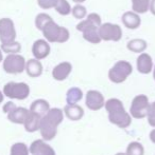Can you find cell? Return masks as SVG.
<instances>
[{
	"mask_svg": "<svg viewBox=\"0 0 155 155\" xmlns=\"http://www.w3.org/2000/svg\"><path fill=\"white\" fill-rule=\"evenodd\" d=\"M41 120V117L39 116V115L31 112V111H29L27 118H26L25 123H23L26 131H27V132H30V133L36 132L37 130H39Z\"/></svg>",
	"mask_w": 155,
	"mask_h": 155,
	"instance_id": "ffe728a7",
	"label": "cell"
},
{
	"mask_svg": "<svg viewBox=\"0 0 155 155\" xmlns=\"http://www.w3.org/2000/svg\"><path fill=\"white\" fill-rule=\"evenodd\" d=\"M150 102L148 96L145 94H139L133 98L130 107V115L135 119L146 118Z\"/></svg>",
	"mask_w": 155,
	"mask_h": 155,
	"instance_id": "5b68a950",
	"label": "cell"
},
{
	"mask_svg": "<svg viewBox=\"0 0 155 155\" xmlns=\"http://www.w3.org/2000/svg\"><path fill=\"white\" fill-rule=\"evenodd\" d=\"M2 58H3L2 57V52H1V50H0V62L2 61Z\"/></svg>",
	"mask_w": 155,
	"mask_h": 155,
	"instance_id": "f35d334b",
	"label": "cell"
},
{
	"mask_svg": "<svg viewBox=\"0 0 155 155\" xmlns=\"http://www.w3.org/2000/svg\"><path fill=\"white\" fill-rule=\"evenodd\" d=\"M137 71L141 74H149L153 71V60L148 53H141L136 60Z\"/></svg>",
	"mask_w": 155,
	"mask_h": 155,
	"instance_id": "2e32d148",
	"label": "cell"
},
{
	"mask_svg": "<svg viewBox=\"0 0 155 155\" xmlns=\"http://www.w3.org/2000/svg\"><path fill=\"white\" fill-rule=\"evenodd\" d=\"M16 39V30L12 19H0V41L1 43L13 42Z\"/></svg>",
	"mask_w": 155,
	"mask_h": 155,
	"instance_id": "30bf717a",
	"label": "cell"
},
{
	"mask_svg": "<svg viewBox=\"0 0 155 155\" xmlns=\"http://www.w3.org/2000/svg\"><path fill=\"white\" fill-rule=\"evenodd\" d=\"M133 67L126 60H119L108 71V78L114 84H122L132 74Z\"/></svg>",
	"mask_w": 155,
	"mask_h": 155,
	"instance_id": "3957f363",
	"label": "cell"
},
{
	"mask_svg": "<svg viewBox=\"0 0 155 155\" xmlns=\"http://www.w3.org/2000/svg\"><path fill=\"white\" fill-rule=\"evenodd\" d=\"M105 99L102 93L97 90H89L85 97V104L91 111H99L104 107Z\"/></svg>",
	"mask_w": 155,
	"mask_h": 155,
	"instance_id": "8fae6325",
	"label": "cell"
},
{
	"mask_svg": "<svg viewBox=\"0 0 155 155\" xmlns=\"http://www.w3.org/2000/svg\"><path fill=\"white\" fill-rule=\"evenodd\" d=\"M151 0H132V11L137 14H145L149 11Z\"/></svg>",
	"mask_w": 155,
	"mask_h": 155,
	"instance_id": "d4e9b609",
	"label": "cell"
},
{
	"mask_svg": "<svg viewBox=\"0 0 155 155\" xmlns=\"http://www.w3.org/2000/svg\"><path fill=\"white\" fill-rule=\"evenodd\" d=\"M121 21L124 27L128 28L129 30H136L141 25V18L139 14L133 12V11L123 13L121 17Z\"/></svg>",
	"mask_w": 155,
	"mask_h": 155,
	"instance_id": "e0dca14e",
	"label": "cell"
},
{
	"mask_svg": "<svg viewBox=\"0 0 155 155\" xmlns=\"http://www.w3.org/2000/svg\"><path fill=\"white\" fill-rule=\"evenodd\" d=\"M41 32H43L46 40L51 43H64L68 41L69 37H70V33H69L68 29L64 27H60L58 23L54 22L53 19H51L46 23Z\"/></svg>",
	"mask_w": 155,
	"mask_h": 155,
	"instance_id": "7a4b0ae2",
	"label": "cell"
},
{
	"mask_svg": "<svg viewBox=\"0 0 155 155\" xmlns=\"http://www.w3.org/2000/svg\"><path fill=\"white\" fill-rule=\"evenodd\" d=\"M105 110L107 111V113H115V112H119V111H124V106L122 104V101L118 98H110L108 100H106L105 104Z\"/></svg>",
	"mask_w": 155,
	"mask_h": 155,
	"instance_id": "cb8c5ba5",
	"label": "cell"
},
{
	"mask_svg": "<svg viewBox=\"0 0 155 155\" xmlns=\"http://www.w3.org/2000/svg\"><path fill=\"white\" fill-rule=\"evenodd\" d=\"M26 69V60L18 54H9L3 61V70L9 74H20Z\"/></svg>",
	"mask_w": 155,
	"mask_h": 155,
	"instance_id": "9c48e42d",
	"label": "cell"
},
{
	"mask_svg": "<svg viewBox=\"0 0 155 155\" xmlns=\"http://www.w3.org/2000/svg\"><path fill=\"white\" fill-rule=\"evenodd\" d=\"M86 19L88 21H90L91 23H93L95 25H97L98 28H99L100 25H102L101 17H100V15L97 14V13H90V14H88L86 16Z\"/></svg>",
	"mask_w": 155,
	"mask_h": 155,
	"instance_id": "836d02e7",
	"label": "cell"
},
{
	"mask_svg": "<svg viewBox=\"0 0 155 155\" xmlns=\"http://www.w3.org/2000/svg\"><path fill=\"white\" fill-rule=\"evenodd\" d=\"M73 2H76L77 4H81L82 2H84V1H86V0H72Z\"/></svg>",
	"mask_w": 155,
	"mask_h": 155,
	"instance_id": "74e56055",
	"label": "cell"
},
{
	"mask_svg": "<svg viewBox=\"0 0 155 155\" xmlns=\"http://www.w3.org/2000/svg\"><path fill=\"white\" fill-rule=\"evenodd\" d=\"M3 112L8 114V118L14 124H23L29 110L23 107H17L13 101H8L3 106Z\"/></svg>",
	"mask_w": 155,
	"mask_h": 155,
	"instance_id": "52a82bcc",
	"label": "cell"
},
{
	"mask_svg": "<svg viewBox=\"0 0 155 155\" xmlns=\"http://www.w3.org/2000/svg\"><path fill=\"white\" fill-rule=\"evenodd\" d=\"M115 155H126V153H121V152H119V153H117Z\"/></svg>",
	"mask_w": 155,
	"mask_h": 155,
	"instance_id": "60d3db41",
	"label": "cell"
},
{
	"mask_svg": "<svg viewBox=\"0 0 155 155\" xmlns=\"http://www.w3.org/2000/svg\"><path fill=\"white\" fill-rule=\"evenodd\" d=\"M147 118H148V123H149L150 126L155 128V101L150 104L149 109H148V113H147Z\"/></svg>",
	"mask_w": 155,
	"mask_h": 155,
	"instance_id": "1f68e13d",
	"label": "cell"
},
{
	"mask_svg": "<svg viewBox=\"0 0 155 155\" xmlns=\"http://www.w3.org/2000/svg\"><path fill=\"white\" fill-rule=\"evenodd\" d=\"M153 78H154V80H155V67L153 68Z\"/></svg>",
	"mask_w": 155,
	"mask_h": 155,
	"instance_id": "ab89813d",
	"label": "cell"
},
{
	"mask_svg": "<svg viewBox=\"0 0 155 155\" xmlns=\"http://www.w3.org/2000/svg\"><path fill=\"white\" fill-rule=\"evenodd\" d=\"M3 98H4V95H3V93L0 91V104H1L2 101H3Z\"/></svg>",
	"mask_w": 155,
	"mask_h": 155,
	"instance_id": "8d00e7d4",
	"label": "cell"
},
{
	"mask_svg": "<svg viewBox=\"0 0 155 155\" xmlns=\"http://www.w3.org/2000/svg\"><path fill=\"white\" fill-rule=\"evenodd\" d=\"M125 153L126 155H143L145 154V148L138 141H132L129 143Z\"/></svg>",
	"mask_w": 155,
	"mask_h": 155,
	"instance_id": "484cf974",
	"label": "cell"
},
{
	"mask_svg": "<svg viewBox=\"0 0 155 155\" xmlns=\"http://www.w3.org/2000/svg\"><path fill=\"white\" fill-rule=\"evenodd\" d=\"M54 8L58 14L63 15V16H67V15L71 14V5L67 0H58V4Z\"/></svg>",
	"mask_w": 155,
	"mask_h": 155,
	"instance_id": "83f0119b",
	"label": "cell"
},
{
	"mask_svg": "<svg viewBox=\"0 0 155 155\" xmlns=\"http://www.w3.org/2000/svg\"><path fill=\"white\" fill-rule=\"evenodd\" d=\"M29 151L32 155H55V151L44 139H36L31 143Z\"/></svg>",
	"mask_w": 155,
	"mask_h": 155,
	"instance_id": "5bb4252c",
	"label": "cell"
},
{
	"mask_svg": "<svg viewBox=\"0 0 155 155\" xmlns=\"http://www.w3.org/2000/svg\"><path fill=\"white\" fill-rule=\"evenodd\" d=\"M77 30L83 33V38L93 45H98L101 42V38L99 36V28L88 21L87 19H83L77 25Z\"/></svg>",
	"mask_w": 155,
	"mask_h": 155,
	"instance_id": "8992f818",
	"label": "cell"
},
{
	"mask_svg": "<svg viewBox=\"0 0 155 155\" xmlns=\"http://www.w3.org/2000/svg\"><path fill=\"white\" fill-rule=\"evenodd\" d=\"M50 110V104L47 100L45 99H36L30 106V110L31 112L35 113V114L39 115L41 117H43L44 115L47 114V112Z\"/></svg>",
	"mask_w": 155,
	"mask_h": 155,
	"instance_id": "44dd1931",
	"label": "cell"
},
{
	"mask_svg": "<svg viewBox=\"0 0 155 155\" xmlns=\"http://www.w3.org/2000/svg\"><path fill=\"white\" fill-rule=\"evenodd\" d=\"M64 120V112L60 108H50L41 117L39 132L45 141L52 140L58 134V128Z\"/></svg>",
	"mask_w": 155,
	"mask_h": 155,
	"instance_id": "6da1fadb",
	"label": "cell"
},
{
	"mask_svg": "<svg viewBox=\"0 0 155 155\" xmlns=\"http://www.w3.org/2000/svg\"><path fill=\"white\" fill-rule=\"evenodd\" d=\"M51 19L52 18L50 15L46 14V13H41V14H38L35 18V27L37 28L39 31H41L43 28L45 27L46 23H47L48 21L51 20Z\"/></svg>",
	"mask_w": 155,
	"mask_h": 155,
	"instance_id": "4dcf8cb0",
	"label": "cell"
},
{
	"mask_svg": "<svg viewBox=\"0 0 155 155\" xmlns=\"http://www.w3.org/2000/svg\"><path fill=\"white\" fill-rule=\"evenodd\" d=\"M99 36L104 41H119L122 38V29L116 23H102L99 27Z\"/></svg>",
	"mask_w": 155,
	"mask_h": 155,
	"instance_id": "ba28073f",
	"label": "cell"
},
{
	"mask_svg": "<svg viewBox=\"0 0 155 155\" xmlns=\"http://www.w3.org/2000/svg\"><path fill=\"white\" fill-rule=\"evenodd\" d=\"M83 98V91L80 88L73 87L70 88L66 93L67 104H76Z\"/></svg>",
	"mask_w": 155,
	"mask_h": 155,
	"instance_id": "603a6c76",
	"label": "cell"
},
{
	"mask_svg": "<svg viewBox=\"0 0 155 155\" xmlns=\"http://www.w3.org/2000/svg\"><path fill=\"white\" fill-rule=\"evenodd\" d=\"M72 71V65L68 61H63L58 63V65L53 68L52 70V77L58 81H63L67 79Z\"/></svg>",
	"mask_w": 155,
	"mask_h": 155,
	"instance_id": "9a60e30c",
	"label": "cell"
},
{
	"mask_svg": "<svg viewBox=\"0 0 155 155\" xmlns=\"http://www.w3.org/2000/svg\"><path fill=\"white\" fill-rule=\"evenodd\" d=\"M50 51H51V48L49 42L45 39H38L32 45V54L34 58L37 60L45 59L46 57H48Z\"/></svg>",
	"mask_w": 155,
	"mask_h": 155,
	"instance_id": "4fadbf2b",
	"label": "cell"
},
{
	"mask_svg": "<svg viewBox=\"0 0 155 155\" xmlns=\"http://www.w3.org/2000/svg\"><path fill=\"white\" fill-rule=\"evenodd\" d=\"M149 11L152 13V14L155 16V0H151L150 1V8H149Z\"/></svg>",
	"mask_w": 155,
	"mask_h": 155,
	"instance_id": "e575fe53",
	"label": "cell"
},
{
	"mask_svg": "<svg viewBox=\"0 0 155 155\" xmlns=\"http://www.w3.org/2000/svg\"><path fill=\"white\" fill-rule=\"evenodd\" d=\"M126 48L129 51L133 52V53H143L146 51V49L148 48V43L145 39L136 38L132 39L126 43Z\"/></svg>",
	"mask_w": 155,
	"mask_h": 155,
	"instance_id": "7402d4cb",
	"label": "cell"
},
{
	"mask_svg": "<svg viewBox=\"0 0 155 155\" xmlns=\"http://www.w3.org/2000/svg\"><path fill=\"white\" fill-rule=\"evenodd\" d=\"M1 50L4 53H9V54H17L20 52L21 50V45L19 42H17L16 40L13 41V42H9V43H1Z\"/></svg>",
	"mask_w": 155,
	"mask_h": 155,
	"instance_id": "4316f807",
	"label": "cell"
},
{
	"mask_svg": "<svg viewBox=\"0 0 155 155\" xmlns=\"http://www.w3.org/2000/svg\"><path fill=\"white\" fill-rule=\"evenodd\" d=\"M58 0H37V4L43 10H50L54 8L58 4Z\"/></svg>",
	"mask_w": 155,
	"mask_h": 155,
	"instance_id": "d6a6232c",
	"label": "cell"
},
{
	"mask_svg": "<svg viewBox=\"0 0 155 155\" xmlns=\"http://www.w3.org/2000/svg\"><path fill=\"white\" fill-rule=\"evenodd\" d=\"M64 115L69 119V120L77 121L82 119L84 116V110L80 104H66L64 108Z\"/></svg>",
	"mask_w": 155,
	"mask_h": 155,
	"instance_id": "ac0fdd59",
	"label": "cell"
},
{
	"mask_svg": "<svg viewBox=\"0 0 155 155\" xmlns=\"http://www.w3.org/2000/svg\"><path fill=\"white\" fill-rule=\"evenodd\" d=\"M30 87L25 82H8L3 87V95L11 99L23 100L29 96Z\"/></svg>",
	"mask_w": 155,
	"mask_h": 155,
	"instance_id": "277c9868",
	"label": "cell"
},
{
	"mask_svg": "<svg viewBox=\"0 0 155 155\" xmlns=\"http://www.w3.org/2000/svg\"><path fill=\"white\" fill-rule=\"evenodd\" d=\"M26 72H27L28 76L32 78H37L43 74V64L39 60L35 59H29L26 61Z\"/></svg>",
	"mask_w": 155,
	"mask_h": 155,
	"instance_id": "d6986e66",
	"label": "cell"
},
{
	"mask_svg": "<svg viewBox=\"0 0 155 155\" xmlns=\"http://www.w3.org/2000/svg\"><path fill=\"white\" fill-rule=\"evenodd\" d=\"M108 120L113 124L119 127L120 129H126L132 124V116L125 110L119 111V112L110 113L108 114Z\"/></svg>",
	"mask_w": 155,
	"mask_h": 155,
	"instance_id": "7c38bea8",
	"label": "cell"
},
{
	"mask_svg": "<svg viewBox=\"0 0 155 155\" xmlns=\"http://www.w3.org/2000/svg\"><path fill=\"white\" fill-rule=\"evenodd\" d=\"M71 14L76 19L79 20H83L84 18H86L87 16V10L84 5L82 4H76L72 8H71Z\"/></svg>",
	"mask_w": 155,
	"mask_h": 155,
	"instance_id": "f546056e",
	"label": "cell"
},
{
	"mask_svg": "<svg viewBox=\"0 0 155 155\" xmlns=\"http://www.w3.org/2000/svg\"><path fill=\"white\" fill-rule=\"evenodd\" d=\"M150 139H151V141L155 145V129L150 132Z\"/></svg>",
	"mask_w": 155,
	"mask_h": 155,
	"instance_id": "d590c367",
	"label": "cell"
},
{
	"mask_svg": "<svg viewBox=\"0 0 155 155\" xmlns=\"http://www.w3.org/2000/svg\"><path fill=\"white\" fill-rule=\"evenodd\" d=\"M30 151L27 145L23 143H16L11 148L10 155H29Z\"/></svg>",
	"mask_w": 155,
	"mask_h": 155,
	"instance_id": "f1b7e54d",
	"label": "cell"
}]
</instances>
